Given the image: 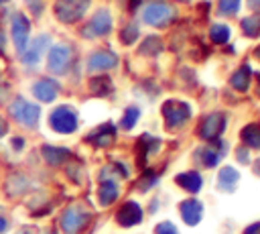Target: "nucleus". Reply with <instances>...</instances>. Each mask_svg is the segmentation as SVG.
<instances>
[{"label": "nucleus", "instance_id": "obj_1", "mask_svg": "<svg viewBox=\"0 0 260 234\" xmlns=\"http://www.w3.org/2000/svg\"><path fill=\"white\" fill-rule=\"evenodd\" d=\"M49 124L59 134H71L77 130V114L71 106H57L49 116Z\"/></svg>", "mask_w": 260, "mask_h": 234}, {"label": "nucleus", "instance_id": "obj_2", "mask_svg": "<svg viewBox=\"0 0 260 234\" xmlns=\"http://www.w3.org/2000/svg\"><path fill=\"white\" fill-rule=\"evenodd\" d=\"M89 2L91 0H57L55 14L61 22H77L89 8Z\"/></svg>", "mask_w": 260, "mask_h": 234}, {"label": "nucleus", "instance_id": "obj_3", "mask_svg": "<svg viewBox=\"0 0 260 234\" xmlns=\"http://www.w3.org/2000/svg\"><path fill=\"white\" fill-rule=\"evenodd\" d=\"M10 114L16 122H20L24 126H37L39 116H41V108L37 104H30L24 98H16L10 104Z\"/></svg>", "mask_w": 260, "mask_h": 234}, {"label": "nucleus", "instance_id": "obj_4", "mask_svg": "<svg viewBox=\"0 0 260 234\" xmlns=\"http://www.w3.org/2000/svg\"><path fill=\"white\" fill-rule=\"evenodd\" d=\"M162 116H165V122H167L169 128H179V126H183L189 120L191 108L185 102L169 100V102L162 104Z\"/></svg>", "mask_w": 260, "mask_h": 234}, {"label": "nucleus", "instance_id": "obj_5", "mask_svg": "<svg viewBox=\"0 0 260 234\" xmlns=\"http://www.w3.org/2000/svg\"><path fill=\"white\" fill-rule=\"evenodd\" d=\"M89 220V212H85L81 206H71L61 216V228L65 234H77Z\"/></svg>", "mask_w": 260, "mask_h": 234}, {"label": "nucleus", "instance_id": "obj_6", "mask_svg": "<svg viewBox=\"0 0 260 234\" xmlns=\"http://www.w3.org/2000/svg\"><path fill=\"white\" fill-rule=\"evenodd\" d=\"M142 18L150 26H162V24L171 22L173 8L167 2H150V4H146L144 12H142Z\"/></svg>", "mask_w": 260, "mask_h": 234}, {"label": "nucleus", "instance_id": "obj_7", "mask_svg": "<svg viewBox=\"0 0 260 234\" xmlns=\"http://www.w3.org/2000/svg\"><path fill=\"white\" fill-rule=\"evenodd\" d=\"M69 63H71V49L67 45H55L51 51H49V61H47V67L51 73H65L69 69Z\"/></svg>", "mask_w": 260, "mask_h": 234}, {"label": "nucleus", "instance_id": "obj_8", "mask_svg": "<svg viewBox=\"0 0 260 234\" xmlns=\"http://www.w3.org/2000/svg\"><path fill=\"white\" fill-rule=\"evenodd\" d=\"M110 28H112V16H110V12H108V10H98V12L91 16V20L85 24L83 37H87V39L104 37V35L110 33Z\"/></svg>", "mask_w": 260, "mask_h": 234}, {"label": "nucleus", "instance_id": "obj_9", "mask_svg": "<svg viewBox=\"0 0 260 234\" xmlns=\"http://www.w3.org/2000/svg\"><path fill=\"white\" fill-rule=\"evenodd\" d=\"M28 33H30V22L24 14H14L12 18V41H14V47L16 51L22 55V51L26 49V43H28Z\"/></svg>", "mask_w": 260, "mask_h": 234}, {"label": "nucleus", "instance_id": "obj_10", "mask_svg": "<svg viewBox=\"0 0 260 234\" xmlns=\"http://www.w3.org/2000/svg\"><path fill=\"white\" fill-rule=\"evenodd\" d=\"M223 128H225V116L221 112H213L203 120L199 132L205 140H217V136L223 132Z\"/></svg>", "mask_w": 260, "mask_h": 234}, {"label": "nucleus", "instance_id": "obj_11", "mask_svg": "<svg viewBox=\"0 0 260 234\" xmlns=\"http://www.w3.org/2000/svg\"><path fill=\"white\" fill-rule=\"evenodd\" d=\"M225 151H228V147L221 140H211V144L197 149V157L201 159V163L205 167H215L219 163V159L225 155Z\"/></svg>", "mask_w": 260, "mask_h": 234}, {"label": "nucleus", "instance_id": "obj_12", "mask_svg": "<svg viewBox=\"0 0 260 234\" xmlns=\"http://www.w3.org/2000/svg\"><path fill=\"white\" fill-rule=\"evenodd\" d=\"M49 41H51L49 35H41V37H37V39L22 51V63H26V65H37V63L41 61V55L45 53Z\"/></svg>", "mask_w": 260, "mask_h": 234}, {"label": "nucleus", "instance_id": "obj_13", "mask_svg": "<svg viewBox=\"0 0 260 234\" xmlns=\"http://www.w3.org/2000/svg\"><path fill=\"white\" fill-rule=\"evenodd\" d=\"M116 220H118L120 226H136V224L142 220V210L138 208V203L126 201V203L118 210Z\"/></svg>", "mask_w": 260, "mask_h": 234}, {"label": "nucleus", "instance_id": "obj_14", "mask_svg": "<svg viewBox=\"0 0 260 234\" xmlns=\"http://www.w3.org/2000/svg\"><path fill=\"white\" fill-rule=\"evenodd\" d=\"M57 92H59V83L55 79H39L37 83H32V94L37 100L41 102H53L57 98Z\"/></svg>", "mask_w": 260, "mask_h": 234}, {"label": "nucleus", "instance_id": "obj_15", "mask_svg": "<svg viewBox=\"0 0 260 234\" xmlns=\"http://www.w3.org/2000/svg\"><path fill=\"white\" fill-rule=\"evenodd\" d=\"M116 63H118V57L114 53H110V51H95L89 57L87 67H89V71H104V69L116 67Z\"/></svg>", "mask_w": 260, "mask_h": 234}, {"label": "nucleus", "instance_id": "obj_16", "mask_svg": "<svg viewBox=\"0 0 260 234\" xmlns=\"http://www.w3.org/2000/svg\"><path fill=\"white\" fill-rule=\"evenodd\" d=\"M179 210H181V216H183L185 224L195 226V224L201 222V216H203L201 201H197V199H185V201H181Z\"/></svg>", "mask_w": 260, "mask_h": 234}, {"label": "nucleus", "instance_id": "obj_17", "mask_svg": "<svg viewBox=\"0 0 260 234\" xmlns=\"http://www.w3.org/2000/svg\"><path fill=\"white\" fill-rule=\"evenodd\" d=\"M114 136H116V128H114V124L106 122V124L98 126L91 134H87V140L93 142V144H98V147H108V144L114 140Z\"/></svg>", "mask_w": 260, "mask_h": 234}, {"label": "nucleus", "instance_id": "obj_18", "mask_svg": "<svg viewBox=\"0 0 260 234\" xmlns=\"http://www.w3.org/2000/svg\"><path fill=\"white\" fill-rule=\"evenodd\" d=\"M238 181H240V175H238V171L234 167H223L219 171V175H217V187L221 191H234Z\"/></svg>", "mask_w": 260, "mask_h": 234}, {"label": "nucleus", "instance_id": "obj_19", "mask_svg": "<svg viewBox=\"0 0 260 234\" xmlns=\"http://www.w3.org/2000/svg\"><path fill=\"white\" fill-rule=\"evenodd\" d=\"M175 181H177L185 191H189V193H197V191L201 189V185H203L201 175H199V173H195V171L181 173V175H177V177H175Z\"/></svg>", "mask_w": 260, "mask_h": 234}, {"label": "nucleus", "instance_id": "obj_20", "mask_svg": "<svg viewBox=\"0 0 260 234\" xmlns=\"http://www.w3.org/2000/svg\"><path fill=\"white\" fill-rule=\"evenodd\" d=\"M41 151H43V157H45V161H47L49 165H61V163H65V161L71 157V153H69L67 149H61V147L45 144Z\"/></svg>", "mask_w": 260, "mask_h": 234}, {"label": "nucleus", "instance_id": "obj_21", "mask_svg": "<svg viewBox=\"0 0 260 234\" xmlns=\"http://www.w3.org/2000/svg\"><path fill=\"white\" fill-rule=\"evenodd\" d=\"M118 197V185L112 179H102V185L98 189V199L102 206H110Z\"/></svg>", "mask_w": 260, "mask_h": 234}, {"label": "nucleus", "instance_id": "obj_22", "mask_svg": "<svg viewBox=\"0 0 260 234\" xmlns=\"http://www.w3.org/2000/svg\"><path fill=\"white\" fill-rule=\"evenodd\" d=\"M242 140L246 147L250 149H260V126L258 124H248L244 126V130L240 132Z\"/></svg>", "mask_w": 260, "mask_h": 234}, {"label": "nucleus", "instance_id": "obj_23", "mask_svg": "<svg viewBox=\"0 0 260 234\" xmlns=\"http://www.w3.org/2000/svg\"><path fill=\"white\" fill-rule=\"evenodd\" d=\"M250 75H252V71H250V67L248 65H242L234 75H232V85L238 90V92H246L248 90V85H250Z\"/></svg>", "mask_w": 260, "mask_h": 234}, {"label": "nucleus", "instance_id": "obj_24", "mask_svg": "<svg viewBox=\"0 0 260 234\" xmlns=\"http://www.w3.org/2000/svg\"><path fill=\"white\" fill-rule=\"evenodd\" d=\"M89 90H91L95 96H108V94L112 92V81H110V77H106V75L91 77V81H89Z\"/></svg>", "mask_w": 260, "mask_h": 234}, {"label": "nucleus", "instance_id": "obj_25", "mask_svg": "<svg viewBox=\"0 0 260 234\" xmlns=\"http://www.w3.org/2000/svg\"><path fill=\"white\" fill-rule=\"evenodd\" d=\"M242 31H244V35H248V37H258V35H260V14L246 16V18L242 20Z\"/></svg>", "mask_w": 260, "mask_h": 234}, {"label": "nucleus", "instance_id": "obj_26", "mask_svg": "<svg viewBox=\"0 0 260 234\" xmlns=\"http://www.w3.org/2000/svg\"><path fill=\"white\" fill-rule=\"evenodd\" d=\"M162 51V43L158 37H146L142 47H140V53L142 55H158Z\"/></svg>", "mask_w": 260, "mask_h": 234}, {"label": "nucleus", "instance_id": "obj_27", "mask_svg": "<svg viewBox=\"0 0 260 234\" xmlns=\"http://www.w3.org/2000/svg\"><path fill=\"white\" fill-rule=\"evenodd\" d=\"M209 37H211L213 43L221 45V43H225L230 39V28L225 24H213L211 31H209Z\"/></svg>", "mask_w": 260, "mask_h": 234}, {"label": "nucleus", "instance_id": "obj_28", "mask_svg": "<svg viewBox=\"0 0 260 234\" xmlns=\"http://www.w3.org/2000/svg\"><path fill=\"white\" fill-rule=\"evenodd\" d=\"M138 116H140V112H138V108H128L126 112H124V116H122V120H120V126L122 128H126V130H130L134 124H136V120H138Z\"/></svg>", "mask_w": 260, "mask_h": 234}, {"label": "nucleus", "instance_id": "obj_29", "mask_svg": "<svg viewBox=\"0 0 260 234\" xmlns=\"http://www.w3.org/2000/svg\"><path fill=\"white\" fill-rule=\"evenodd\" d=\"M26 185H28V181H26L24 175H14V177H10V181H8L10 193H22V191L26 189Z\"/></svg>", "mask_w": 260, "mask_h": 234}, {"label": "nucleus", "instance_id": "obj_30", "mask_svg": "<svg viewBox=\"0 0 260 234\" xmlns=\"http://www.w3.org/2000/svg\"><path fill=\"white\" fill-rule=\"evenodd\" d=\"M240 2L242 0H219V14L223 16H232L240 10Z\"/></svg>", "mask_w": 260, "mask_h": 234}, {"label": "nucleus", "instance_id": "obj_31", "mask_svg": "<svg viewBox=\"0 0 260 234\" xmlns=\"http://www.w3.org/2000/svg\"><path fill=\"white\" fill-rule=\"evenodd\" d=\"M136 39H138V26H136V24H128L126 28H122L120 41H122L124 45H132Z\"/></svg>", "mask_w": 260, "mask_h": 234}, {"label": "nucleus", "instance_id": "obj_32", "mask_svg": "<svg viewBox=\"0 0 260 234\" xmlns=\"http://www.w3.org/2000/svg\"><path fill=\"white\" fill-rule=\"evenodd\" d=\"M156 234H179V232H177V228L171 222H160L156 226Z\"/></svg>", "mask_w": 260, "mask_h": 234}, {"label": "nucleus", "instance_id": "obj_33", "mask_svg": "<svg viewBox=\"0 0 260 234\" xmlns=\"http://www.w3.org/2000/svg\"><path fill=\"white\" fill-rule=\"evenodd\" d=\"M26 2L30 4V8H32L35 14H41V10H43V2H37V0H26Z\"/></svg>", "mask_w": 260, "mask_h": 234}, {"label": "nucleus", "instance_id": "obj_34", "mask_svg": "<svg viewBox=\"0 0 260 234\" xmlns=\"http://www.w3.org/2000/svg\"><path fill=\"white\" fill-rule=\"evenodd\" d=\"M12 149H14V151H22V149H24V140H22L20 136L12 138Z\"/></svg>", "mask_w": 260, "mask_h": 234}, {"label": "nucleus", "instance_id": "obj_35", "mask_svg": "<svg viewBox=\"0 0 260 234\" xmlns=\"http://www.w3.org/2000/svg\"><path fill=\"white\" fill-rule=\"evenodd\" d=\"M244 234H260V222H256V224L248 226V228L244 230Z\"/></svg>", "mask_w": 260, "mask_h": 234}, {"label": "nucleus", "instance_id": "obj_36", "mask_svg": "<svg viewBox=\"0 0 260 234\" xmlns=\"http://www.w3.org/2000/svg\"><path fill=\"white\" fill-rule=\"evenodd\" d=\"M6 130H8V126H6V122H4V118L0 116V138L6 134Z\"/></svg>", "mask_w": 260, "mask_h": 234}, {"label": "nucleus", "instance_id": "obj_37", "mask_svg": "<svg viewBox=\"0 0 260 234\" xmlns=\"http://www.w3.org/2000/svg\"><path fill=\"white\" fill-rule=\"evenodd\" d=\"M238 157H240V161H242V163H248V153H246L244 149H240V151H238Z\"/></svg>", "mask_w": 260, "mask_h": 234}, {"label": "nucleus", "instance_id": "obj_38", "mask_svg": "<svg viewBox=\"0 0 260 234\" xmlns=\"http://www.w3.org/2000/svg\"><path fill=\"white\" fill-rule=\"evenodd\" d=\"M248 6L254 10H260V0H248Z\"/></svg>", "mask_w": 260, "mask_h": 234}, {"label": "nucleus", "instance_id": "obj_39", "mask_svg": "<svg viewBox=\"0 0 260 234\" xmlns=\"http://www.w3.org/2000/svg\"><path fill=\"white\" fill-rule=\"evenodd\" d=\"M6 228H8V222H6V220H4L2 216H0V234H2V232H4Z\"/></svg>", "mask_w": 260, "mask_h": 234}, {"label": "nucleus", "instance_id": "obj_40", "mask_svg": "<svg viewBox=\"0 0 260 234\" xmlns=\"http://www.w3.org/2000/svg\"><path fill=\"white\" fill-rule=\"evenodd\" d=\"M128 2H130V8H132V10H134V8L140 4V0H128Z\"/></svg>", "mask_w": 260, "mask_h": 234}, {"label": "nucleus", "instance_id": "obj_41", "mask_svg": "<svg viewBox=\"0 0 260 234\" xmlns=\"http://www.w3.org/2000/svg\"><path fill=\"white\" fill-rule=\"evenodd\" d=\"M254 171H256V173H258V175H260V159H258V161H256V163H254Z\"/></svg>", "mask_w": 260, "mask_h": 234}, {"label": "nucleus", "instance_id": "obj_42", "mask_svg": "<svg viewBox=\"0 0 260 234\" xmlns=\"http://www.w3.org/2000/svg\"><path fill=\"white\" fill-rule=\"evenodd\" d=\"M256 57H258V59H260V47H258V49H256Z\"/></svg>", "mask_w": 260, "mask_h": 234}, {"label": "nucleus", "instance_id": "obj_43", "mask_svg": "<svg viewBox=\"0 0 260 234\" xmlns=\"http://www.w3.org/2000/svg\"><path fill=\"white\" fill-rule=\"evenodd\" d=\"M4 2H8V0H0V4H4Z\"/></svg>", "mask_w": 260, "mask_h": 234}, {"label": "nucleus", "instance_id": "obj_44", "mask_svg": "<svg viewBox=\"0 0 260 234\" xmlns=\"http://www.w3.org/2000/svg\"><path fill=\"white\" fill-rule=\"evenodd\" d=\"M47 234H55V232H47Z\"/></svg>", "mask_w": 260, "mask_h": 234}, {"label": "nucleus", "instance_id": "obj_45", "mask_svg": "<svg viewBox=\"0 0 260 234\" xmlns=\"http://www.w3.org/2000/svg\"><path fill=\"white\" fill-rule=\"evenodd\" d=\"M24 234H28V232H24Z\"/></svg>", "mask_w": 260, "mask_h": 234}, {"label": "nucleus", "instance_id": "obj_46", "mask_svg": "<svg viewBox=\"0 0 260 234\" xmlns=\"http://www.w3.org/2000/svg\"><path fill=\"white\" fill-rule=\"evenodd\" d=\"M258 81H260V77H258Z\"/></svg>", "mask_w": 260, "mask_h": 234}]
</instances>
